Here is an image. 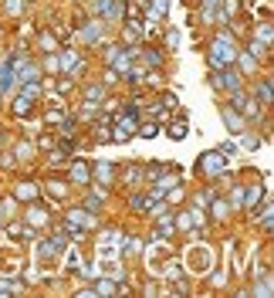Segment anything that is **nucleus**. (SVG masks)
<instances>
[{
  "label": "nucleus",
  "mask_w": 274,
  "mask_h": 298,
  "mask_svg": "<svg viewBox=\"0 0 274 298\" xmlns=\"http://www.w3.org/2000/svg\"><path fill=\"white\" fill-rule=\"evenodd\" d=\"M237 44H234V37L230 34H220L217 41H213V44H210V68H227V65H234V61H237Z\"/></svg>",
  "instance_id": "1"
},
{
  "label": "nucleus",
  "mask_w": 274,
  "mask_h": 298,
  "mask_svg": "<svg viewBox=\"0 0 274 298\" xmlns=\"http://www.w3.org/2000/svg\"><path fill=\"white\" fill-rule=\"evenodd\" d=\"M136 129H139V126H136V109H129L126 119H119V122H115V139H119V142H126Z\"/></svg>",
  "instance_id": "2"
},
{
  "label": "nucleus",
  "mask_w": 274,
  "mask_h": 298,
  "mask_svg": "<svg viewBox=\"0 0 274 298\" xmlns=\"http://www.w3.org/2000/svg\"><path fill=\"white\" fill-rule=\"evenodd\" d=\"M224 166H227V163L220 160V153H206L203 160H200V173H206V176H217V173H224Z\"/></svg>",
  "instance_id": "3"
},
{
  "label": "nucleus",
  "mask_w": 274,
  "mask_h": 298,
  "mask_svg": "<svg viewBox=\"0 0 274 298\" xmlns=\"http://www.w3.org/2000/svg\"><path fill=\"white\" fill-rule=\"evenodd\" d=\"M170 136H173V139H183V136H186V122H183V119L170 126Z\"/></svg>",
  "instance_id": "4"
},
{
  "label": "nucleus",
  "mask_w": 274,
  "mask_h": 298,
  "mask_svg": "<svg viewBox=\"0 0 274 298\" xmlns=\"http://www.w3.org/2000/svg\"><path fill=\"white\" fill-rule=\"evenodd\" d=\"M261 102H271V81H264L261 85Z\"/></svg>",
  "instance_id": "5"
},
{
  "label": "nucleus",
  "mask_w": 274,
  "mask_h": 298,
  "mask_svg": "<svg viewBox=\"0 0 274 298\" xmlns=\"http://www.w3.org/2000/svg\"><path fill=\"white\" fill-rule=\"evenodd\" d=\"M139 132H142V136H156V122H149V126H139Z\"/></svg>",
  "instance_id": "6"
},
{
  "label": "nucleus",
  "mask_w": 274,
  "mask_h": 298,
  "mask_svg": "<svg viewBox=\"0 0 274 298\" xmlns=\"http://www.w3.org/2000/svg\"><path fill=\"white\" fill-rule=\"evenodd\" d=\"M75 180H88V170H85L81 163H78V166H75Z\"/></svg>",
  "instance_id": "7"
},
{
  "label": "nucleus",
  "mask_w": 274,
  "mask_h": 298,
  "mask_svg": "<svg viewBox=\"0 0 274 298\" xmlns=\"http://www.w3.org/2000/svg\"><path fill=\"white\" fill-rule=\"evenodd\" d=\"M213 214H217V217H227V204H220L217 200V204H213Z\"/></svg>",
  "instance_id": "8"
},
{
  "label": "nucleus",
  "mask_w": 274,
  "mask_h": 298,
  "mask_svg": "<svg viewBox=\"0 0 274 298\" xmlns=\"http://www.w3.org/2000/svg\"><path fill=\"white\" fill-rule=\"evenodd\" d=\"M31 220H34V224H37V220L44 224V210H37V207H31Z\"/></svg>",
  "instance_id": "9"
}]
</instances>
